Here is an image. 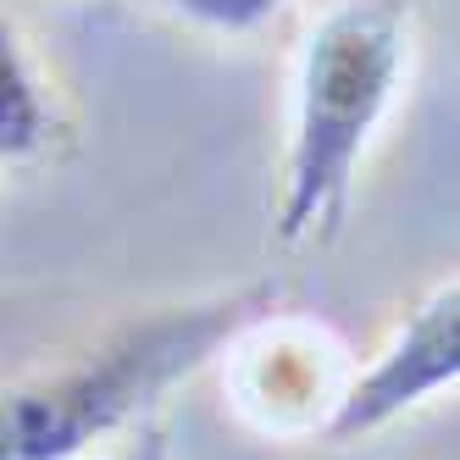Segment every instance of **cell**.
Listing matches in <instances>:
<instances>
[{"mask_svg": "<svg viewBox=\"0 0 460 460\" xmlns=\"http://www.w3.org/2000/svg\"><path fill=\"white\" fill-rule=\"evenodd\" d=\"M278 288H222L122 316L0 383V460H84L94 444L128 433L161 394L217 360Z\"/></svg>", "mask_w": 460, "mask_h": 460, "instance_id": "cell-1", "label": "cell"}, {"mask_svg": "<svg viewBox=\"0 0 460 460\" xmlns=\"http://www.w3.org/2000/svg\"><path fill=\"white\" fill-rule=\"evenodd\" d=\"M172 6L189 22L217 28V34H255L283 12V0H172Z\"/></svg>", "mask_w": 460, "mask_h": 460, "instance_id": "cell-5", "label": "cell"}, {"mask_svg": "<svg viewBox=\"0 0 460 460\" xmlns=\"http://www.w3.org/2000/svg\"><path fill=\"white\" fill-rule=\"evenodd\" d=\"M134 460H172V449H167L161 433H139V455Z\"/></svg>", "mask_w": 460, "mask_h": 460, "instance_id": "cell-6", "label": "cell"}, {"mask_svg": "<svg viewBox=\"0 0 460 460\" xmlns=\"http://www.w3.org/2000/svg\"><path fill=\"white\" fill-rule=\"evenodd\" d=\"M455 377H460V288L455 278H438L388 333V344L339 388L333 411L322 421V438L355 444L367 433H383L405 411L455 388Z\"/></svg>", "mask_w": 460, "mask_h": 460, "instance_id": "cell-3", "label": "cell"}, {"mask_svg": "<svg viewBox=\"0 0 460 460\" xmlns=\"http://www.w3.org/2000/svg\"><path fill=\"white\" fill-rule=\"evenodd\" d=\"M411 45V6L400 0H333L300 40L272 217L283 250L327 244L344 227L360 161L405 89Z\"/></svg>", "mask_w": 460, "mask_h": 460, "instance_id": "cell-2", "label": "cell"}, {"mask_svg": "<svg viewBox=\"0 0 460 460\" xmlns=\"http://www.w3.org/2000/svg\"><path fill=\"white\" fill-rule=\"evenodd\" d=\"M56 139V94L28 34L0 12V161H40Z\"/></svg>", "mask_w": 460, "mask_h": 460, "instance_id": "cell-4", "label": "cell"}]
</instances>
